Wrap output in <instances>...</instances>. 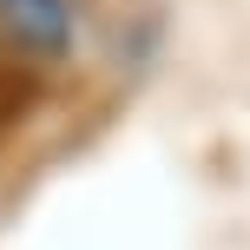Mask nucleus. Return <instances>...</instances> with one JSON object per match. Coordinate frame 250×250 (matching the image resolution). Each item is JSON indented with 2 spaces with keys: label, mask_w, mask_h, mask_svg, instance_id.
Wrapping results in <instances>:
<instances>
[{
  "label": "nucleus",
  "mask_w": 250,
  "mask_h": 250,
  "mask_svg": "<svg viewBox=\"0 0 250 250\" xmlns=\"http://www.w3.org/2000/svg\"><path fill=\"white\" fill-rule=\"evenodd\" d=\"M0 40L7 53L60 60L73 46V0H0Z\"/></svg>",
  "instance_id": "nucleus-1"
}]
</instances>
